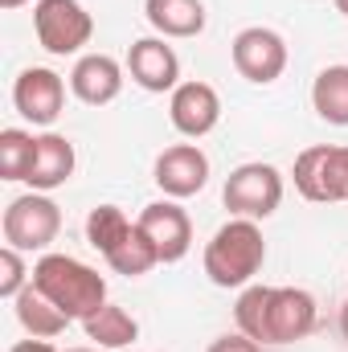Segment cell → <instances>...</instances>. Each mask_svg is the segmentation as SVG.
<instances>
[{
	"mask_svg": "<svg viewBox=\"0 0 348 352\" xmlns=\"http://www.w3.org/2000/svg\"><path fill=\"white\" fill-rule=\"evenodd\" d=\"M29 283H33V274L25 270L21 250L4 246V250H0V299H17V295L29 287Z\"/></svg>",
	"mask_w": 348,
	"mask_h": 352,
	"instance_id": "obj_23",
	"label": "cell"
},
{
	"mask_svg": "<svg viewBox=\"0 0 348 352\" xmlns=\"http://www.w3.org/2000/svg\"><path fill=\"white\" fill-rule=\"evenodd\" d=\"M70 176H74V144H70L66 135H58V131L37 135L33 164H29L25 184H29L33 192H54V188H62Z\"/></svg>",
	"mask_w": 348,
	"mask_h": 352,
	"instance_id": "obj_15",
	"label": "cell"
},
{
	"mask_svg": "<svg viewBox=\"0 0 348 352\" xmlns=\"http://www.w3.org/2000/svg\"><path fill=\"white\" fill-rule=\"evenodd\" d=\"M295 188L316 205L348 201V148L316 144L295 156Z\"/></svg>",
	"mask_w": 348,
	"mask_h": 352,
	"instance_id": "obj_7",
	"label": "cell"
},
{
	"mask_svg": "<svg viewBox=\"0 0 348 352\" xmlns=\"http://www.w3.org/2000/svg\"><path fill=\"white\" fill-rule=\"evenodd\" d=\"M70 90H74V98L87 102V107H107V102H115L119 90H123V66H119L111 54H87V58H78L74 70H70Z\"/></svg>",
	"mask_w": 348,
	"mask_h": 352,
	"instance_id": "obj_14",
	"label": "cell"
},
{
	"mask_svg": "<svg viewBox=\"0 0 348 352\" xmlns=\"http://www.w3.org/2000/svg\"><path fill=\"white\" fill-rule=\"evenodd\" d=\"M83 328H87V336L98 349H127V344L140 336L135 316L123 311V307H115V303H102L90 320H83Z\"/></svg>",
	"mask_w": 348,
	"mask_h": 352,
	"instance_id": "obj_19",
	"label": "cell"
},
{
	"mask_svg": "<svg viewBox=\"0 0 348 352\" xmlns=\"http://www.w3.org/2000/svg\"><path fill=\"white\" fill-rule=\"evenodd\" d=\"M8 352H58V349H54L50 340H33V336H29V340H21V344H12Z\"/></svg>",
	"mask_w": 348,
	"mask_h": 352,
	"instance_id": "obj_25",
	"label": "cell"
},
{
	"mask_svg": "<svg viewBox=\"0 0 348 352\" xmlns=\"http://www.w3.org/2000/svg\"><path fill=\"white\" fill-rule=\"evenodd\" d=\"M135 221H140V230L148 234V242L156 246L160 263H180V258L188 254V246H193V221H188V213L176 205L173 197L144 205V213H140Z\"/></svg>",
	"mask_w": 348,
	"mask_h": 352,
	"instance_id": "obj_11",
	"label": "cell"
},
{
	"mask_svg": "<svg viewBox=\"0 0 348 352\" xmlns=\"http://www.w3.org/2000/svg\"><path fill=\"white\" fill-rule=\"evenodd\" d=\"M144 16L160 37L205 33V4L201 0H144Z\"/></svg>",
	"mask_w": 348,
	"mask_h": 352,
	"instance_id": "obj_17",
	"label": "cell"
},
{
	"mask_svg": "<svg viewBox=\"0 0 348 352\" xmlns=\"http://www.w3.org/2000/svg\"><path fill=\"white\" fill-rule=\"evenodd\" d=\"M66 352H98V349H66Z\"/></svg>",
	"mask_w": 348,
	"mask_h": 352,
	"instance_id": "obj_29",
	"label": "cell"
},
{
	"mask_svg": "<svg viewBox=\"0 0 348 352\" xmlns=\"http://www.w3.org/2000/svg\"><path fill=\"white\" fill-rule=\"evenodd\" d=\"M221 201H226V209H230L234 217L262 221V217H270V213L283 205V173H279L274 164H262V160L238 164L234 173L226 176Z\"/></svg>",
	"mask_w": 348,
	"mask_h": 352,
	"instance_id": "obj_4",
	"label": "cell"
},
{
	"mask_svg": "<svg viewBox=\"0 0 348 352\" xmlns=\"http://www.w3.org/2000/svg\"><path fill=\"white\" fill-rule=\"evenodd\" d=\"M62 234V209L50 201V192H25L8 201L4 209V242L12 250H50Z\"/></svg>",
	"mask_w": 348,
	"mask_h": 352,
	"instance_id": "obj_6",
	"label": "cell"
},
{
	"mask_svg": "<svg viewBox=\"0 0 348 352\" xmlns=\"http://www.w3.org/2000/svg\"><path fill=\"white\" fill-rule=\"evenodd\" d=\"M107 266H111L115 274H127V278H140V274H148L152 266H160V254H156V246L148 242V234L140 230V221H135V230L127 234V242L107 254Z\"/></svg>",
	"mask_w": 348,
	"mask_h": 352,
	"instance_id": "obj_21",
	"label": "cell"
},
{
	"mask_svg": "<svg viewBox=\"0 0 348 352\" xmlns=\"http://www.w3.org/2000/svg\"><path fill=\"white\" fill-rule=\"evenodd\" d=\"M135 230V221H127V213L119 205H94L87 217V242L107 258L111 250H119L127 242V234Z\"/></svg>",
	"mask_w": 348,
	"mask_h": 352,
	"instance_id": "obj_20",
	"label": "cell"
},
{
	"mask_svg": "<svg viewBox=\"0 0 348 352\" xmlns=\"http://www.w3.org/2000/svg\"><path fill=\"white\" fill-rule=\"evenodd\" d=\"M230 58H234V70H238L246 82L270 87V82H279L283 70H287V41H283L274 29H266V25H250V29H242V33L234 37Z\"/></svg>",
	"mask_w": 348,
	"mask_h": 352,
	"instance_id": "obj_8",
	"label": "cell"
},
{
	"mask_svg": "<svg viewBox=\"0 0 348 352\" xmlns=\"http://www.w3.org/2000/svg\"><path fill=\"white\" fill-rule=\"evenodd\" d=\"M12 107H17L33 127L58 123V115H62V107H66V82H62V74H54V70H45V66L21 70V78L12 82Z\"/></svg>",
	"mask_w": 348,
	"mask_h": 352,
	"instance_id": "obj_9",
	"label": "cell"
},
{
	"mask_svg": "<svg viewBox=\"0 0 348 352\" xmlns=\"http://www.w3.org/2000/svg\"><path fill=\"white\" fill-rule=\"evenodd\" d=\"M25 0H0V8H21Z\"/></svg>",
	"mask_w": 348,
	"mask_h": 352,
	"instance_id": "obj_27",
	"label": "cell"
},
{
	"mask_svg": "<svg viewBox=\"0 0 348 352\" xmlns=\"http://www.w3.org/2000/svg\"><path fill=\"white\" fill-rule=\"evenodd\" d=\"M168 119L180 135L201 140L221 123V98L209 82H180L168 98Z\"/></svg>",
	"mask_w": 348,
	"mask_h": 352,
	"instance_id": "obj_13",
	"label": "cell"
},
{
	"mask_svg": "<svg viewBox=\"0 0 348 352\" xmlns=\"http://www.w3.org/2000/svg\"><path fill=\"white\" fill-rule=\"evenodd\" d=\"M127 74L148 94H164V90L173 94L180 87V58L164 37H140L127 50Z\"/></svg>",
	"mask_w": 348,
	"mask_h": 352,
	"instance_id": "obj_10",
	"label": "cell"
},
{
	"mask_svg": "<svg viewBox=\"0 0 348 352\" xmlns=\"http://www.w3.org/2000/svg\"><path fill=\"white\" fill-rule=\"evenodd\" d=\"M209 352H262V344L238 332V336H221V340H213V344H209Z\"/></svg>",
	"mask_w": 348,
	"mask_h": 352,
	"instance_id": "obj_24",
	"label": "cell"
},
{
	"mask_svg": "<svg viewBox=\"0 0 348 352\" xmlns=\"http://www.w3.org/2000/svg\"><path fill=\"white\" fill-rule=\"evenodd\" d=\"M33 33L45 54H78L94 37V16L83 8V0H37L33 4Z\"/></svg>",
	"mask_w": 348,
	"mask_h": 352,
	"instance_id": "obj_5",
	"label": "cell"
},
{
	"mask_svg": "<svg viewBox=\"0 0 348 352\" xmlns=\"http://www.w3.org/2000/svg\"><path fill=\"white\" fill-rule=\"evenodd\" d=\"M266 263V242H262L259 221L250 217H230L205 246V274L213 287H250L254 274Z\"/></svg>",
	"mask_w": 348,
	"mask_h": 352,
	"instance_id": "obj_3",
	"label": "cell"
},
{
	"mask_svg": "<svg viewBox=\"0 0 348 352\" xmlns=\"http://www.w3.org/2000/svg\"><path fill=\"white\" fill-rule=\"evenodd\" d=\"M33 148H37V135L21 127H4L0 131V180H25L33 164Z\"/></svg>",
	"mask_w": 348,
	"mask_h": 352,
	"instance_id": "obj_22",
	"label": "cell"
},
{
	"mask_svg": "<svg viewBox=\"0 0 348 352\" xmlns=\"http://www.w3.org/2000/svg\"><path fill=\"white\" fill-rule=\"evenodd\" d=\"M12 311H17V324H21L33 340H54V336H62L66 324H70V316H66L54 299H45L33 283L12 299Z\"/></svg>",
	"mask_w": 348,
	"mask_h": 352,
	"instance_id": "obj_16",
	"label": "cell"
},
{
	"mask_svg": "<svg viewBox=\"0 0 348 352\" xmlns=\"http://www.w3.org/2000/svg\"><path fill=\"white\" fill-rule=\"evenodd\" d=\"M340 336H345V340H348V303H345V307H340Z\"/></svg>",
	"mask_w": 348,
	"mask_h": 352,
	"instance_id": "obj_26",
	"label": "cell"
},
{
	"mask_svg": "<svg viewBox=\"0 0 348 352\" xmlns=\"http://www.w3.org/2000/svg\"><path fill=\"white\" fill-rule=\"evenodd\" d=\"M234 320H238V332L259 344H295L316 332L320 307L303 287L250 283V287H242V295L234 303Z\"/></svg>",
	"mask_w": 348,
	"mask_h": 352,
	"instance_id": "obj_1",
	"label": "cell"
},
{
	"mask_svg": "<svg viewBox=\"0 0 348 352\" xmlns=\"http://www.w3.org/2000/svg\"><path fill=\"white\" fill-rule=\"evenodd\" d=\"M156 184L164 197L184 201L209 184V156L197 144H173L156 156Z\"/></svg>",
	"mask_w": 348,
	"mask_h": 352,
	"instance_id": "obj_12",
	"label": "cell"
},
{
	"mask_svg": "<svg viewBox=\"0 0 348 352\" xmlns=\"http://www.w3.org/2000/svg\"><path fill=\"white\" fill-rule=\"evenodd\" d=\"M33 287L54 299L70 320H90L107 303V278L70 254H41L33 266Z\"/></svg>",
	"mask_w": 348,
	"mask_h": 352,
	"instance_id": "obj_2",
	"label": "cell"
},
{
	"mask_svg": "<svg viewBox=\"0 0 348 352\" xmlns=\"http://www.w3.org/2000/svg\"><path fill=\"white\" fill-rule=\"evenodd\" d=\"M336 12H345L348 16V0H336Z\"/></svg>",
	"mask_w": 348,
	"mask_h": 352,
	"instance_id": "obj_28",
	"label": "cell"
},
{
	"mask_svg": "<svg viewBox=\"0 0 348 352\" xmlns=\"http://www.w3.org/2000/svg\"><path fill=\"white\" fill-rule=\"evenodd\" d=\"M312 107L324 123L348 127V66H324L312 82Z\"/></svg>",
	"mask_w": 348,
	"mask_h": 352,
	"instance_id": "obj_18",
	"label": "cell"
}]
</instances>
